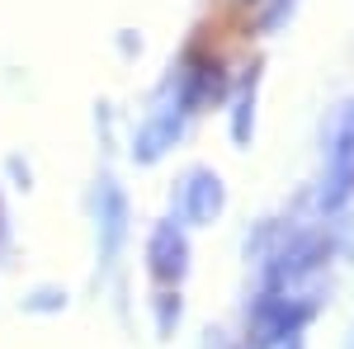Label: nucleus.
<instances>
[{
	"label": "nucleus",
	"mask_w": 354,
	"mask_h": 349,
	"mask_svg": "<svg viewBox=\"0 0 354 349\" xmlns=\"http://www.w3.org/2000/svg\"><path fill=\"white\" fill-rule=\"evenodd\" d=\"M354 189V118L345 123V133L335 142V161H330V203H340Z\"/></svg>",
	"instance_id": "f257e3e1"
}]
</instances>
